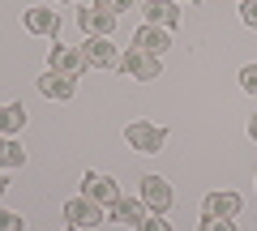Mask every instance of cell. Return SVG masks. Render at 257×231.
Returning a JSON list of instances; mask_svg holds the SVG:
<instances>
[{
    "instance_id": "1",
    "label": "cell",
    "mask_w": 257,
    "mask_h": 231,
    "mask_svg": "<svg viewBox=\"0 0 257 231\" xmlns=\"http://www.w3.org/2000/svg\"><path fill=\"white\" fill-rule=\"evenodd\" d=\"M120 69H124L133 82H159L163 56H150V52H142V47H128V52H120Z\"/></svg>"
},
{
    "instance_id": "2",
    "label": "cell",
    "mask_w": 257,
    "mask_h": 231,
    "mask_svg": "<svg viewBox=\"0 0 257 231\" xmlns=\"http://www.w3.org/2000/svg\"><path fill=\"white\" fill-rule=\"evenodd\" d=\"M124 141L138 150V154H159L163 141H167V129H163V124H150V120H133L124 129Z\"/></svg>"
},
{
    "instance_id": "3",
    "label": "cell",
    "mask_w": 257,
    "mask_h": 231,
    "mask_svg": "<svg viewBox=\"0 0 257 231\" xmlns=\"http://www.w3.org/2000/svg\"><path fill=\"white\" fill-rule=\"evenodd\" d=\"M47 69L52 73H64V77H82L86 69V56H82V47H69V43H52L47 47Z\"/></svg>"
},
{
    "instance_id": "4",
    "label": "cell",
    "mask_w": 257,
    "mask_h": 231,
    "mask_svg": "<svg viewBox=\"0 0 257 231\" xmlns=\"http://www.w3.org/2000/svg\"><path fill=\"white\" fill-rule=\"evenodd\" d=\"M64 218H69V227H99V222H107L103 218V205L94 201V197H73V201H64Z\"/></svg>"
},
{
    "instance_id": "5",
    "label": "cell",
    "mask_w": 257,
    "mask_h": 231,
    "mask_svg": "<svg viewBox=\"0 0 257 231\" xmlns=\"http://www.w3.org/2000/svg\"><path fill=\"white\" fill-rule=\"evenodd\" d=\"M142 205L150 214H167L172 210V184L163 176H142Z\"/></svg>"
},
{
    "instance_id": "6",
    "label": "cell",
    "mask_w": 257,
    "mask_h": 231,
    "mask_svg": "<svg viewBox=\"0 0 257 231\" xmlns=\"http://www.w3.org/2000/svg\"><path fill=\"white\" fill-rule=\"evenodd\" d=\"M77 26H82L90 39H107L111 30L120 26V18H116V13H107V9H99V5H90V9L77 13Z\"/></svg>"
},
{
    "instance_id": "7",
    "label": "cell",
    "mask_w": 257,
    "mask_h": 231,
    "mask_svg": "<svg viewBox=\"0 0 257 231\" xmlns=\"http://www.w3.org/2000/svg\"><path fill=\"white\" fill-rule=\"evenodd\" d=\"M82 56H86V65H90V69H116L120 65V47L111 43V39H90V35H86Z\"/></svg>"
},
{
    "instance_id": "8",
    "label": "cell",
    "mask_w": 257,
    "mask_h": 231,
    "mask_svg": "<svg viewBox=\"0 0 257 231\" xmlns=\"http://www.w3.org/2000/svg\"><path fill=\"white\" fill-rule=\"evenodd\" d=\"M22 26H26L30 35L56 39V30H60V13H52L47 5H35V9H26V13H22Z\"/></svg>"
},
{
    "instance_id": "9",
    "label": "cell",
    "mask_w": 257,
    "mask_h": 231,
    "mask_svg": "<svg viewBox=\"0 0 257 231\" xmlns=\"http://www.w3.org/2000/svg\"><path fill=\"white\" fill-rule=\"evenodd\" d=\"M82 193L94 197L99 205H111V201L120 197V184H116L111 176H103V171H86V176H82Z\"/></svg>"
},
{
    "instance_id": "10",
    "label": "cell",
    "mask_w": 257,
    "mask_h": 231,
    "mask_svg": "<svg viewBox=\"0 0 257 231\" xmlns=\"http://www.w3.org/2000/svg\"><path fill=\"white\" fill-rule=\"evenodd\" d=\"M39 94H43V99H56V103H69L77 94V77H64V73H52V69H47V73L39 77Z\"/></svg>"
},
{
    "instance_id": "11",
    "label": "cell",
    "mask_w": 257,
    "mask_h": 231,
    "mask_svg": "<svg viewBox=\"0 0 257 231\" xmlns=\"http://www.w3.org/2000/svg\"><path fill=\"white\" fill-rule=\"evenodd\" d=\"M240 193H206V201H202V214L206 218H236L240 214Z\"/></svg>"
},
{
    "instance_id": "12",
    "label": "cell",
    "mask_w": 257,
    "mask_h": 231,
    "mask_svg": "<svg viewBox=\"0 0 257 231\" xmlns=\"http://www.w3.org/2000/svg\"><path fill=\"white\" fill-rule=\"evenodd\" d=\"M107 210H111V222H120V227H138V222L150 214L146 205H142V197H116Z\"/></svg>"
},
{
    "instance_id": "13",
    "label": "cell",
    "mask_w": 257,
    "mask_h": 231,
    "mask_svg": "<svg viewBox=\"0 0 257 231\" xmlns=\"http://www.w3.org/2000/svg\"><path fill=\"white\" fill-rule=\"evenodd\" d=\"M133 47H142V52H150V56H163L167 47H172V30H163V26H138Z\"/></svg>"
},
{
    "instance_id": "14",
    "label": "cell",
    "mask_w": 257,
    "mask_h": 231,
    "mask_svg": "<svg viewBox=\"0 0 257 231\" xmlns=\"http://www.w3.org/2000/svg\"><path fill=\"white\" fill-rule=\"evenodd\" d=\"M146 26H163V30H172L176 22H180V5L176 0H146Z\"/></svg>"
},
{
    "instance_id": "15",
    "label": "cell",
    "mask_w": 257,
    "mask_h": 231,
    "mask_svg": "<svg viewBox=\"0 0 257 231\" xmlns=\"http://www.w3.org/2000/svg\"><path fill=\"white\" fill-rule=\"evenodd\" d=\"M22 124H26V107L22 103H0V137L22 133Z\"/></svg>"
},
{
    "instance_id": "16",
    "label": "cell",
    "mask_w": 257,
    "mask_h": 231,
    "mask_svg": "<svg viewBox=\"0 0 257 231\" xmlns=\"http://www.w3.org/2000/svg\"><path fill=\"white\" fill-rule=\"evenodd\" d=\"M0 167L13 171V167H26V150H22L18 137H0Z\"/></svg>"
},
{
    "instance_id": "17",
    "label": "cell",
    "mask_w": 257,
    "mask_h": 231,
    "mask_svg": "<svg viewBox=\"0 0 257 231\" xmlns=\"http://www.w3.org/2000/svg\"><path fill=\"white\" fill-rule=\"evenodd\" d=\"M0 231H26V218L13 210H0Z\"/></svg>"
},
{
    "instance_id": "18",
    "label": "cell",
    "mask_w": 257,
    "mask_h": 231,
    "mask_svg": "<svg viewBox=\"0 0 257 231\" xmlns=\"http://www.w3.org/2000/svg\"><path fill=\"white\" fill-rule=\"evenodd\" d=\"M138 231H172V222H167L163 214H146V218L138 222Z\"/></svg>"
},
{
    "instance_id": "19",
    "label": "cell",
    "mask_w": 257,
    "mask_h": 231,
    "mask_svg": "<svg viewBox=\"0 0 257 231\" xmlns=\"http://www.w3.org/2000/svg\"><path fill=\"white\" fill-rule=\"evenodd\" d=\"M240 90H244V94H257V65H244V69H240Z\"/></svg>"
},
{
    "instance_id": "20",
    "label": "cell",
    "mask_w": 257,
    "mask_h": 231,
    "mask_svg": "<svg viewBox=\"0 0 257 231\" xmlns=\"http://www.w3.org/2000/svg\"><path fill=\"white\" fill-rule=\"evenodd\" d=\"M197 231H236V218H202Z\"/></svg>"
},
{
    "instance_id": "21",
    "label": "cell",
    "mask_w": 257,
    "mask_h": 231,
    "mask_svg": "<svg viewBox=\"0 0 257 231\" xmlns=\"http://www.w3.org/2000/svg\"><path fill=\"white\" fill-rule=\"evenodd\" d=\"M240 22L248 30H257V0H240Z\"/></svg>"
},
{
    "instance_id": "22",
    "label": "cell",
    "mask_w": 257,
    "mask_h": 231,
    "mask_svg": "<svg viewBox=\"0 0 257 231\" xmlns=\"http://www.w3.org/2000/svg\"><path fill=\"white\" fill-rule=\"evenodd\" d=\"M94 5H99V9H107V13H128V5H133V0H94Z\"/></svg>"
},
{
    "instance_id": "23",
    "label": "cell",
    "mask_w": 257,
    "mask_h": 231,
    "mask_svg": "<svg viewBox=\"0 0 257 231\" xmlns=\"http://www.w3.org/2000/svg\"><path fill=\"white\" fill-rule=\"evenodd\" d=\"M248 137L257 141V116H253V120H248Z\"/></svg>"
},
{
    "instance_id": "24",
    "label": "cell",
    "mask_w": 257,
    "mask_h": 231,
    "mask_svg": "<svg viewBox=\"0 0 257 231\" xmlns=\"http://www.w3.org/2000/svg\"><path fill=\"white\" fill-rule=\"evenodd\" d=\"M5 188H9V184H5V176H0V197H5Z\"/></svg>"
},
{
    "instance_id": "25",
    "label": "cell",
    "mask_w": 257,
    "mask_h": 231,
    "mask_svg": "<svg viewBox=\"0 0 257 231\" xmlns=\"http://www.w3.org/2000/svg\"><path fill=\"white\" fill-rule=\"evenodd\" d=\"M176 5H184V0H176ZM189 5H202V0H189Z\"/></svg>"
},
{
    "instance_id": "26",
    "label": "cell",
    "mask_w": 257,
    "mask_h": 231,
    "mask_svg": "<svg viewBox=\"0 0 257 231\" xmlns=\"http://www.w3.org/2000/svg\"><path fill=\"white\" fill-rule=\"evenodd\" d=\"M69 231H90V227H69Z\"/></svg>"
},
{
    "instance_id": "27",
    "label": "cell",
    "mask_w": 257,
    "mask_h": 231,
    "mask_svg": "<svg viewBox=\"0 0 257 231\" xmlns=\"http://www.w3.org/2000/svg\"><path fill=\"white\" fill-rule=\"evenodd\" d=\"M60 5H73V0H60Z\"/></svg>"
}]
</instances>
